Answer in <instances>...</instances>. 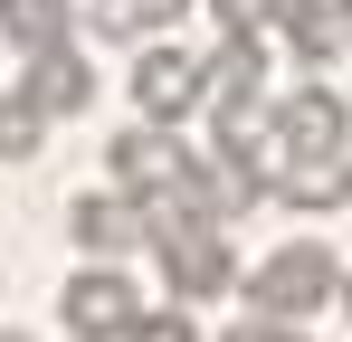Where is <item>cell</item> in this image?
Instances as JSON below:
<instances>
[{"label":"cell","mask_w":352,"mask_h":342,"mask_svg":"<svg viewBox=\"0 0 352 342\" xmlns=\"http://www.w3.org/2000/svg\"><path fill=\"white\" fill-rule=\"evenodd\" d=\"M343 295V266H333V247L324 238H286L257 276H248V304L267 314V323H305L314 304H333Z\"/></svg>","instance_id":"cell-1"},{"label":"cell","mask_w":352,"mask_h":342,"mask_svg":"<svg viewBox=\"0 0 352 342\" xmlns=\"http://www.w3.org/2000/svg\"><path fill=\"white\" fill-rule=\"evenodd\" d=\"M58 314H67V333H76V342H124L153 304L133 295V276H124V266H76V276H67V295H58Z\"/></svg>","instance_id":"cell-2"},{"label":"cell","mask_w":352,"mask_h":342,"mask_svg":"<svg viewBox=\"0 0 352 342\" xmlns=\"http://www.w3.org/2000/svg\"><path fill=\"white\" fill-rule=\"evenodd\" d=\"M105 162H115V190L162 200V190H181V181H190V162H200V152H181L172 124H124L115 143H105Z\"/></svg>","instance_id":"cell-3"},{"label":"cell","mask_w":352,"mask_h":342,"mask_svg":"<svg viewBox=\"0 0 352 342\" xmlns=\"http://www.w3.org/2000/svg\"><path fill=\"white\" fill-rule=\"evenodd\" d=\"M67 238H76L96 266H115L124 247L153 238V209H143L133 190H86V200H67Z\"/></svg>","instance_id":"cell-4"},{"label":"cell","mask_w":352,"mask_h":342,"mask_svg":"<svg viewBox=\"0 0 352 342\" xmlns=\"http://www.w3.org/2000/svg\"><path fill=\"white\" fill-rule=\"evenodd\" d=\"M200 95H210V76H200L181 48H143L133 57V105H143V124H181Z\"/></svg>","instance_id":"cell-5"},{"label":"cell","mask_w":352,"mask_h":342,"mask_svg":"<svg viewBox=\"0 0 352 342\" xmlns=\"http://www.w3.org/2000/svg\"><path fill=\"white\" fill-rule=\"evenodd\" d=\"M276 152H343V95L295 86L276 105ZM276 152H267V171H276Z\"/></svg>","instance_id":"cell-6"},{"label":"cell","mask_w":352,"mask_h":342,"mask_svg":"<svg viewBox=\"0 0 352 342\" xmlns=\"http://www.w3.org/2000/svg\"><path fill=\"white\" fill-rule=\"evenodd\" d=\"M267 181L286 190L295 209H343L352 200V152H276Z\"/></svg>","instance_id":"cell-7"},{"label":"cell","mask_w":352,"mask_h":342,"mask_svg":"<svg viewBox=\"0 0 352 342\" xmlns=\"http://www.w3.org/2000/svg\"><path fill=\"white\" fill-rule=\"evenodd\" d=\"M19 86H29V105H38L48 124H58V114H86V95H96V67H86L76 48H38Z\"/></svg>","instance_id":"cell-8"},{"label":"cell","mask_w":352,"mask_h":342,"mask_svg":"<svg viewBox=\"0 0 352 342\" xmlns=\"http://www.w3.org/2000/svg\"><path fill=\"white\" fill-rule=\"evenodd\" d=\"M67 29H76V10H67V0H0V38H10V48H67Z\"/></svg>","instance_id":"cell-9"},{"label":"cell","mask_w":352,"mask_h":342,"mask_svg":"<svg viewBox=\"0 0 352 342\" xmlns=\"http://www.w3.org/2000/svg\"><path fill=\"white\" fill-rule=\"evenodd\" d=\"M48 143V114L29 105V86H0V162H29Z\"/></svg>","instance_id":"cell-10"},{"label":"cell","mask_w":352,"mask_h":342,"mask_svg":"<svg viewBox=\"0 0 352 342\" xmlns=\"http://www.w3.org/2000/svg\"><path fill=\"white\" fill-rule=\"evenodd\" d=\"M190 0H96V29L105 38H143V29H172Z\"/></svg>","instance_id":"cell-11"},{"label":"cell","mask_w":352,"mask_h":342,"mask_svg":"<svg viewBox=\"0 0 352 342\" xmlns=\"http://www.w3.org/2000/svg\"><path fill=\"white\" fill-rule=\"evenodd\" d=\"M124 342H200V333H190V314H181V304H153V314H143Z\"/></svg>","instance_id":"cell-12"},{"label":"cell","mask_w":352,"mask_h":342,"mask_svg":"<svg viewBox=\"0 0 352 342\" xmlns=\"http://www.w3.org/2000/svg\"><path fill=\"white\" fill-rule=\"evenodd\" d=\"M210 10H219V29H229V38H257V29L276 19V0H210Z\"/></svg>","instance_id":"cell-13"},{"label":"cell","mask_w":352,"mask_h":342,"mask_svg":"<svg viewBox=\"0 0 352 342\" xmlns=\"http://www.w3.org/2000/svg\"><path fill=\"white\" fill-rule=\"evenodd\" d=\"M219 342H305V333H295V323H267V314H248V323H229Z\"/></svg>","instance_id":"cell-14"},{"label":"cell","mask_w":352,"mask_h":342,"mask_svg":"<svg viewBox=\"0 0 352 342\" xmlns=\"http://www.w3.org/2000/svg\"><path fill=\"white\" fill-rule=\"evenodd\" d=\"M333 304H343V314H352V276H343V295H333Z\"/></svg>","instance_id":"cell-15"},{"label":"cell","mask_w":352,"mask_h":342,"mask_svg":"<svg viewBox=\"0 0 352 342\" xmlns=\"http://www.w3.org/2000/svg\"><path fill=\"white\" fill-rule=\"evenodd\" d=\"M0 342H29V333H10V323H0Z\"/></svg>","instance_id":"cell-16"}]
</instances>
